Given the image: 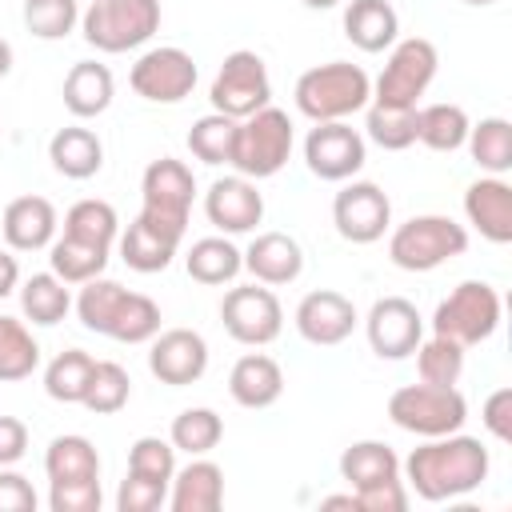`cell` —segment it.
I'll list each match as a JSON object with an SVG mask.
<instances>
[{
    "instance_id": "obj_3",
    "label": "cell",
    "mask_w": 512,
    "mask_h": 512,
    "mask_svg": "<svg viewBox=\"0 0 512 512\" xmlns=\"http://www.w3.org/2000/svg\"><path fill=\"white\" fill-rule=\"evenodd\" d=\"M292 96H296L300 116H308L312 124L348 120V116H356L372 104V80L360 64L328 60V64H316V68L300 72Z\"/></svg>"
},
{
    "instance_id": "obj_25",
    "label": "cell",
    "mask_w": 512,
    "mask_h": 512,
    "mask_svg": "<svg viewBox=\"0 0 512 512\" xmlns=\"http://www.w3.org/2000/svg\"><path fill=\"white\" fill-rule=\"evenodd\" d=\"M64 108L76 116V120H92V116H104L112 96H116V80L108 72V64H96V60H76L64 76Z\"/></svg>"
},
{
    "instance_id": "obj_18",
    "label": "cell",
    "mask_w": 512,
    "mask_h": 512,
    "mask_svg": "<svg viewBox=\"0 0 512 512\" xmlns=\"http://www.w3.org/2000/svg\"><path fill=\"white\" fill-rule=\"evenodd\" d=\"M204 216L220 236H244L264 220V196L248 176H220L204 192Z\"/></svg>"
},
{
    "instance_id": "obj_33",
    "label": "cell",
    "mask_w": 512,
    "mask_h": 512,
    "mask_svg": "<svg viewBox=\"0 0 512 512\" xmlns=\"http://www.w3.org/2000/svg\"><path fill=\"white\" fill-rule=\"evenodd\" d=\"M464 148L484 176H504L512 168V124L504 116H484L468 128Z\"/></svg>"
},
{
    "instance_id": "obj_32",
    "label": "cell",
    "mask_w": 512,
    "mask_h": 512,
    "mask_svg": "<svg viewBox=\"0 0 512 512\" xmlns=\"http://www.w3.org/2000/svg\"><path fill=\"white\" fill-rule=\"evenodd\" d=\"M468 128H472V120H468V112L460 104L440 100V104L416 108V140L424 148H432V152H456V148H464Z\"/></svg>"
},
{
    "instance_id": "obj_4",
    "label": "cell",
    "mask_w": 512,
    "mask_h": 512,
    "mask_svg": "<svg viewBox=\"0 0 512 512\" xmlns=\"http://www.w3.org/2000/svg\"><path fill=\"white\" fill-rule=\"evenodd\" d=\"M464 252H468V228L440 212L412 216L396 224L388 236V260L404 272H432Z\"/></svg>"
},
{
    "instance_id": "obj_9",
    "label": "cell",
    "mask_w": 512,
    "mask_h": 512,
    "mask_svg": "<svg viewBox=\"0 0 512 512\" xmlns=\"http://www.w3.org/2000/svg\"><path fill=\"white\" fill-rule=\"evenodd\" d=\"M500 292L488 284V280H464L456 284L432 312V332L436 336H448L464 348L472 344H484L496 328H500Z\"/></svg>"
},
{
    "instance_id": "obj_35",
    "label": "cell",
    "mask_w": 512,
    "mask_h": 512,
    "mask_svg": "<svg viewBox=\"0 0 512 512\" xmlns=\"http://www.w3.org/2000/svg\"><path fill=\"white\" fill-rule=\"evenodd\" d=\"M64 236L72 240H84V244H96V248H112L120 240V216L108 200H76L68 212H64Z\"/></svg>"
},
{
    "instance_id": "obj_40",
    "label": "cell",
    "mask_w": 512,
    "mask_h": 512,
    "mask_svg": "<svg viewBox=\"0 0 512 512\" xmlns=\"http://www.w3.org/2000/svg\"><path fill=\"white\" fill-rule=\"evenodd\" d=\"M168 440L176 452H188V456H208L220 440H224V420L212 412V408H184L172 428H168Z\"/></svg>"
},
{
    "instance_id": "obj_23",
    "label": "cell",
    "mask_w": 512,
    "mask_h": 512,
    "mask_svg": "<svg viewBox=\"0 0 512 512\" xmlns=\"http://www.w3.org/2000/svg\"><path fill=\"white\" fill-rule=\"evenodd\" d=\"M280 392H284V372H280V364H276L272 356H264V352L240 356V360L232 364V372H228V396H232L240 408H252V412L272 408V404L280 400Z\"/></svg>"
},
{
    "instance_id": "obj_29",
    "label": "cell",
    "mask_w": 512,
    "mask_h": 512,
    "mask_svg": "<svg viewBox=\"0 0 512 512\" xmlns=\"http://www.w3.org/2000/svg\"><path fill=\"white\" fill-rule=\"evenodd\" d=\"M184 268L196 284H208V288L232 284L244 268V252L228 236H200V240H192V248L184 256Z\"/></svg>"
},
{
    "instance_id": "obj_47",
    "label": "cell",
    "mask_w": 512,
    "mask_h": 512,
    "mask_svg": "<svg viewBox=\"0 0 512 512\" xmlns=\"http://www.w3.org/2000/svg\"><path fill=\"white\" fill-rule=\"evenodd\" d=\"M100 504H104L100 480L48 484V508H52V512H100Z\"/></svg>"
},
{
    "instance_id": "obj_37",
    "label": "cell",
    "mask_w": 512,
    "mask_h": 512,
    "mask_svg": "<svg viewBox=\"0 0 512 512\" xmlns=\"http://www.w3.org/2000/svg\"><path fill=\"white\" fill-rule=\"evenodd\" d=\"M92 368L96 360L84 352V348H64L60 356L48 360L44 368V392L60 404H80L84 392H88V380H92Z\"/></svg>"
},
{
    "instance_id": "obj_52",
    "label": "cell",
    "mask_w": 512,
    "mask_h": 512,
    "mask_svg": "<svg viewBox=\"0 0 512 512\" xmlns=\"http://www.w3.org/2000/svg\"><path fill=\"white\" fill-rule=\"evenodd\" d=\"M20 288V264L12 252H0V300Z\"/></svg>"
},
{
    "instance_id": "obj_44",
    "label": "cell",
    "mask_w": 512,
    "mask_h": 512,
    "mask_svg": "<svg viewBox=\"0 0 512 512\" xmlns=\"http://www.w3.org/2000/svg\"><path fill=\"white\" fill-rule=\"evenodd\" d=\"M80 24V0H24V28L40 40H64Z\"/></svg>"
},
{
    "instance_id": "obj_15",
    "label": "cell",
    "mask_w": 512,
    "mask_h": 512,
    "mask_svg": "<svg viewBox=\"0 0 512 512\" xmlns=\"http://www.w3.org/2000/svg\"><path fill=\"white\" fill-rule=\"evenodd\" d=\"M332 224L348 244H376L392 228V200L372 180H348L332 200Z\"/></svg>"
},
{
    "instance_id": "obj_16",
    "label": "cell",
    "mask_w": 512,
    "mask_h": 512,
    "mask_svg": "<svg viewBox=\"0 0 512 512\" xmlns=\"http://www.w3.org/2000/svg\"><path fill=\"white\" fill-rule=\"evenodd\" d=\"M364 336L380 360H404L424 340V316L404 296H380L364 316Z\"/></svg>"
},
{
    "instance_id": "obj_20",
    "label": "cell",
    "mask_w": 512,
    "mask_h": 512,
    "mask_svg": "<svg viewBox=\"0 0 512 512\" xmlns=\"http://www.w3.org/2000/svg\"><path fill=\"white\" fill-rule=\"evenodd\" d=\"M464 216L488 244H512V184L504 176H480L464 188Z\"/></svg>"
},
{
    "instance_id": "obj_5",
    "label": "cell",
    "mask_w": 512,
    "mask_h": 512,
    "mask_svg": "<svg viewBox=\"0 0 512 512\" xmlns=\"http://www.w3.org/2000/svg\"><path fill=\"white\" fill-rule=\"evenodd\" d=\"M140 220L152 224L156 232L172 236V240H184L188 232V212H192V200H196V176L184 160L176 156H160L144 168L140 176Z\"/></svg>"
},
{
    "instance_id": "obj_11",
    "label": "cell",
    "mask_w": 512,
    "mask_h": 512,
    "mask_svg": "<svg viewBox=\"0 0 512 512\" xmlns=\"http://www.w3.org/2000/svg\"><path fill=\"white\" fill-rule=\"evenodd\" d=\"M208 100H212V112H224L232 120H244L260 112L264 104H272V80H268V64L260 60V52L252 48L228 52L212 76Z\"/></svg>"
},
{
    "instance_id": "obj_10",
    "label": "cell",
    "mask_w": 512,
    "mask_h": 512,
    "mask_svg": "<svg viewBox=\"0 0 512 512\" xmlns=\"http://www.w3.org/2000/svg\"><path fill=\"white\" fill-rule=\"evenodd\" d=\"M440 68V52L432 40L424 36H408L396 40L388 48V64L372 84V104H388V108H416L420 96L428 92V84L436 80Z\"/></svg>"
},
{
    "instance_id": "obj_27",
    "label": "cell",
    "mask_w": 512,
    "mask_h": 512,
    "mask_svg": "<svg viewBox=\"0 0 512 512\" xmlns=\"http://www.w3.org/2000/svg\"><path fill=\"white\" fill-rule=\"evenodd\" d=\"M48 160L64 180H88L104 168V144L92 128L68 124L48 140Z\"/></svg>"
},
{
    "instance_id": "obj_6",
    "label": "cell",
    "mask_w": 512,
    "mask_h": 512,
    "mask_svg": "<svg viewBox=\"0 0 512 512\" xmlns=\"http://www.w3.org/2000/svg\"><path fill=\"white\" fill-rule=\"evenodd\" d=\"M388 420L400 428V432H412V436H448V432H460L464 420H468V400L460 396L456 384H404L388 396Z\"/></svg>"
},
{
    "instance_id": "obj_49",
    "label": "cell",
    "mask_w": 512,
    "mask_h": 512,
    "mask_svg": "<svg viewBox=\"0 0 512 512\" xmlns=\"http://www.w3.org/2000/svg\"><path fill=\"white\" fill-rule=\"evenodd\" d=\"M40 496L16 468H0V512H36Z\"/></svg>"
},
{
    "instance_id": "obj_36",
    "label": "cell",
    "mask_w": 512,
    "mask_h": 512,
    "mask_svg": "<svg viewBox=\"0 0 512 512\" xmlns=\"http://www.w3.org/2000/svg\"><path fill=\"white\" fill-rule=\"evenodd\" d=\"M108 252H112V248H96V244L60 236V240L48 244V264H52V272H56L64 284H88V280L104 276Z\"/></svg>"
},
{
    "instance_id": "obj_24",
    "label": "cell",
    "mask_w": 512,
    "mask_h": 512,
    "mask_svg": "<svg viewBox=\"0 0 512 512\" xmlns=\"http://www.w3.org/2000/svg\"><path fill=\"white\" fill-rule=\"evenodd\" d=\"M224 504V468L192 456V464L176 468L168 484V508L172 512H216Z\"/></svg>"
},
{
    "instance_id": "obj_42",
    "label": "cell",
    "mask_w": 512,
    "mask_h": 512,
    "mask_svg": "<svg viewBox=\"0 0 512 512\" xmlns=\"http://www.w3.org/2000/svg\"><path fill=\"white\" fill-rule=\"evenodd\" d=\"M416 372L424 384H456L464 376V344L448 340V336H424L416 344Z\"/></svg>"
},
{
    "instance_id": "obj_22",
    "label": "cell",
    "mask_w": 512,
    "mask_h": 512,
    "mask_svg": "<svg viewBox=\"0 0 512 512\" xmlns=\"http://www.w3.org/2000/svg\"><path fill=\"white\" fill-rule=\"evenodd\" d=\"M244 268L252 272V280H260L268 288L292 284L304 272V248L288 232H260L244 248Z\"/></svg>"
},
{
    "instance_id": "obj_43",
    "label": "cell",
    "mask_w": 512,
    "mask_h": 512,
    "mask_svg": "<svg viewBox=\"0 0 512 512\" xmlns=\"http://www.w3.org/2000/svg\"><path fill=\"white\" fill-rule=\"evenodd\" d=\"M132 396V376L116 364V360H96L92 368V380H88V392H84V408L96 412V416H112L128 404Z\"/></svg>"
},
{
    "instance_id": "obj_13",
    "label": "cell",
    "mask_w": 512,
    "mask_h": 512,
    "mask_svg": "<svg viewBox=\"0 0 512 512\" xmlns=\"http://www.w3.org/2000/svg\"><path fill=\"white\" fill-rule=\"evenodd\" d=\"M196 76H200L196 60L184 48L160 44V48H148V52L136 56V64L128 72V84L148 104H180L184 96H192Z\"/></svg>"
},
{
    "instance_id": "obj_34",
    "label": "cell",
    "mask_w": 512,
    "mask_h": 512,
    "mask_svg": "<svg viewBox=\"0 0 512 512\" xmlns=\"http://www.w3.org/2000/svg\"><path fill=\"white\" fill-rule=\"evenodd\" d=\"M68 308H72V292L56 272H36V276H28L20 284V312L32 324L52 328V324H60L68 316Z\"/></svg>"
},
{
    "instance_id": "obj_54",
    "label": "cell",
    "mask_w": 512,
    "mask_h": 512,
    "mask_svg": "<svg viewBox=\"0 0 512 512\" xmlns=\"http://www.w3.org/2000/svg\"><path fill=\"white\" fill-rule=\"evenodd\" d=\"M8 72H12V44L0 36V80H4Z\"/></svg>"
},
{
    "instance_id": "obj_39",
    "label": "cell",
    "mask_w": 512,
    "mask_h": 512,
    "mask_svg": "<svg viewBox=\"0 0 512 512\" xmlns=\"http://www.w3.org/2000/svg\"><path fill=\"white\" fill-rule=\"evenodd\" d=\"M236 124L232 116L224 112H208L200 116L192 128H188V152L200 160V164H232V148H236Z\"/></svg>"
},
{
    "instance_id": "obj_48",
    "label": "cell",
    "mask_w": 512,
    "mask_h": 512,
    "mask_svg": "<svg viewBox=\"0 0 512 512\" xmlns=\"http://www.w3.org/2000/svg\"><path fill=\"white\" fill-rule=\"evenodd\" d=\"M480 424L488 428L492 440H500V444L512 440V388H496V392L484 400V408H480Z\"/></svg>"
},
{
    "instance_id": "obj_56",
    "label": "cell",
    "mask_w": 512,
    "mask_h": 512,
    "mask_svg": "<svg viewBox=\"0 0 512 512\" xmlns=\"http://www.w3.org/2000/svg\"><path fill=\"white\" fill-rule=\"evenodd\" d=\"M464 4H476V8H484V4H496V0H464Z\"/></svg>"
},
{
    "instance_id": "obj_51",
    "label": "cell",
    "mask_w": 512,
    "mask_h": 512,
    "mask_svg": "<svg viewBox=\"0 0 512 512\" xmlns=\"http://www.w3.org/2000/svg\"><path fill=\"white\" fill-rule=\"evenodd\" d=\"M28 452V428L16 416H0V468H12Z\"/></svg>"
},
{
    "instance_id": "obj_8",
    "label": "cell",
    "mask_w": 512,
    "mask_h": 512,
    "mask_svg": "<svg viewBox=\"0 0 512 512\" xmlns=\"http://www.w3.org/2000/svg\"><path fill=\"white\" fill-rule=\"evenodd\" d=\"M292 144H296V132H292L288 112L264 104L260 112H252V116H244L236 124L232 168L240 176H248V180H268L288 164Z\"/></svg>"
},
{
    "instance_id": "obj_30",
    "label": "cell",
    "mask_w": 512,
    "mask_h": 512,
    "mask_svg": "<svg viewBox=\"0 0 512 512\" xmlns=\"http://www.w3.org/2000/svg\"><path fill=\"white\" fill-rule=\"evenodd\" d=\"M120 260L132 268V272H144V276H152V272H164L168 264H172V256L180 252V240H172V236H164V232H156L152 224H144L140 216L120 232Z\"/></svg>"
},
{
    "instance_id": "obj_21",
    "label": "cell",
    "mask_w": 512,
    "mask_h": 512,
    "mask_svg": "<svg viewBox=\"0 0 512 512\" xmlns=\"http://www.w3.org/2000/svg\"><path fill=\"white\" fill-rule=\"evenodd\" d=\"M56 228H60V216H56L52 200H44V196H16L0 212V232H4V244L12 252L48 248L56 240Z\"/></svg>"
},
{
    "instance_id": "obj_53",
    "label": "cell",
    "mask_w": 512,
    "mask_h": 512,
    "mask_svg": "<svg viewBox=\"0 0 512 512\" xmlns=\"http://www.w3.org/2000/svg\"><path fill=\"white\" fill-rule=\"evenodd\" d=\"M320 504H324V508H352V512H360V504H356V492H348V496H324Z\"/></svg>"
},
{
    "instance_id": "obj_55",
    "label": "cell",
    "mask_w": 512,
    "mask_h": 512,
    "mask_svg": "<svg viewBox=\"0 0 512 512\" xmlns=\"http://www.w3.org/2000/svg\"><path fill=\"white\" fill-rule=\"evenodd\" d=\"M304 4H308V8H336L340 0H304Z\"/></svg>"
},
{
    "instance_id": "obj_41",
    "label": "cell",
    "mask_w": 512,
    "mask_h": 512,
    "mask_svg": "<svg viewBox=\"0 0 512 512\" xmlns=\"http://www.w3.org/2000/svg\"><path fill=\"white\" fill-rule=\"evenodd\" d=\"M364 140L380 144L384 152H404L416 144V108H388V104H368L364 116Z\"/></svg>"
},
{
    "instance_id": "obj_7",
    "label": "cell",
    "mask_w": 512,
    "mask_h": 512,
    "mask_svg": "<svg viewBox=\"0 0 512 512\" xmlns=\"http://www.w3.org/2000/svg\"><path fill=\"white\" fill-rule=\"evenodd\" d=\"M160 28V0H88L80 32L96 52H132Z\"/></svg>"
},
{
    "instance_id": "obj_1",
    "label": "cell",
    "mask_w": 512,
    "mask_h": 512,
    "mask_svg": "<svg viewBox=\"0 0 512 512\" xmlns=\"http://www.w3.org/2000/svg\"><path fill=\"white\" fill-rule=\"evenodd\" d=\"M400 472H404L408 492H416L428 504H440V500L476 492L492 472V456L476 436L448 432V436H432L420 448H412Z\"/></svg>"
},
{
    "instance_id": "obj_45",
    "label": "cell",
    "mask_w": 512,
    "mask_h": 512,
    "mask_svg": "<svg viewBox=\"0 0 512 512\" xmlns=\"http://www.w3.org/2000/svg\"><path fill=\"white\" fill-rule=\"evenodd\" d=\"M128 472H132V476H144V480L172 484V476H176V448H172V440L140 436V440L128 448Z\"/></svg>"
},
{
    "instance_id": "obj_46",
    "label": "cell",
    "mask_w": 512,
    "mask_h": 512,
    "mask_svg": "<svg viewBox=\"0 0 512 512\" xmlns=\"http://www.w3.org/2000/svg\"><path fill=\"white\" fill-rule=\"evenodd\" d=\"M168 504V484L144 480V476H124L116 488V512H156Z\"/></svg>"
},
{
    "instance_id": "obj_17",
    "label": "cell",
    "mask_w": 512,
    "mask_h": 512,
    "mask_svg": "<svg viewBox=\"0 0 512 512\" xmlns=\"http://www.w3.org/2000/svg\"><path fill=\"white\" fill-rule=\"evenodd\" d=\"M148 372L168 388H188L208 372V340L192 328H168L148 340Z\"/></svg>"
},
{
    "instance_id": "obj_28",
    "label": "cell",
    "mask_w": 512,
    "mask_h": 512,
    "mask_svg": "<svg viewBox=\"0 0 512 512\" xmlns=\"http://www.w3.org/2000/svg\"><path fill=\"white\" fill-rule=\"evenodd\" d=\"M344 36L360 52H384L400 36V16L388 0H348L344 8Z\"/></svg>"
},
{
    "instance_id": "obj_31",
    "label": "cell",
    "mask_w": 512,
    "mask_h": 512,
    "mask_svg": "<svg viewBox=\"0 0 512 512\" xmlns=\"http://www.w3.org/2000/svg\"><path fill=\"white\" fill-rule=\"evenodd\" d=\"M48 484H72V480H100V452L88 436H56L44 452Z\"/></svg>"
},
{
    "instance_id": "obj_26",
    "label": "cell",
    "mask_w": 512,
    "mask_h": 512,
    "mask_svg": "<svg viewBox=\"0 0 512 512\" xmlns=\"http://www.w3.org/2000/svg\"><path fill=\"white\" fill-rule=\"evenodd\" d=\"M340 480H348L352 492L392 484L400 480V456L384 440H356L340 452Z\"/></svg>"
},
{
    "instance_id": "obj_38",
    "label": "cell",
    "mask_w": 512,
    "mask_h": 512,
    "mask_svg": "<svg viewBox=\"0 0 512 512\" xmlns=\"http://www.w3.org/2000/svg\"><path fill=\"white\" fill-rule=\"evenodd\" d=\"M40 368V344L16 316H0V380H28Z\"/></svg>"
},
{
    "instance_id": "obj_50",
    "label": "cell",
    "mask_w": 512,
    "mask_h": 512,
    "mask_svg": "<svg viewBox=\"0 0 512 512\" xmlns=\"http://www.w3.org/2000/svg\"><path fill=\"white\" fill-rule=\"evenodd\" d=\"M356 504H360V512H404L408 508V488H404V480H392V484L356 492Z\"/></svg>"
},
{
    "instance_id": "obj_19",
    "label": "cell",
    "mask_w": 512,
    "mask_h": 512,
    "mask_svg": "<svg viewBox=\"0 0 512 512\" xmlns=\"http://www.w3.org/2000/svg\"><path fill=\"white\" fill-rule=\"evenodd\" d=\"M356 304L344 296V292H332V288H316L308 292L300 304H296V332L316 344V348H332V344H344L356 328Z\"/></svg>"
},
{
    "instance_id": "obj_2",
    "label": "cell",
    "mask_w": 512,
    "mask_h": 512,
    "mask_svg": "<svg viewBox=\"0 0 512 512\" xmlns=\"http://www.w3.org/2000/svg\"><path fill=\"white\" fill-rule=\"evenodd\" d=\"M76 316L88 332L120 340V344H148L160 332V304L144 292H128L124 284L108 276L80 284Z\"/></svg>"
},
{
    "instance_id": "obj_14",
    "label": "cell",
    "mask_w": 512,
    "mask_h": 512,
    "mask_svg": "<svg viewBox=\"0 0 512 512\" xmlns=\"http://www.w3.org/2000/svg\"><path fill=\"white\" fill-rule=\"evenodd\" d=\"M368 160V140L348 120H324L304 136V164L320 180H352Z\"/></svg>"
},
{
    "instance_id": "obj_12",
    "label": "cell",
    "mask_w": 512,
    "mask_h": 512,
    "mask_svg": "<svg viewBox=\"0 0 512 512\" xmlns=\"http://www.w3.org/2000/svg\"><path fill=\"white\" fill-rule=\"evenodd\" d=\"M220 320H224V332L236 340V344H248V348H264L280 336L284 328V308L276 300V292L268 284H236L224 292L220 300Z\"/></svg>"
}]
</instances>
